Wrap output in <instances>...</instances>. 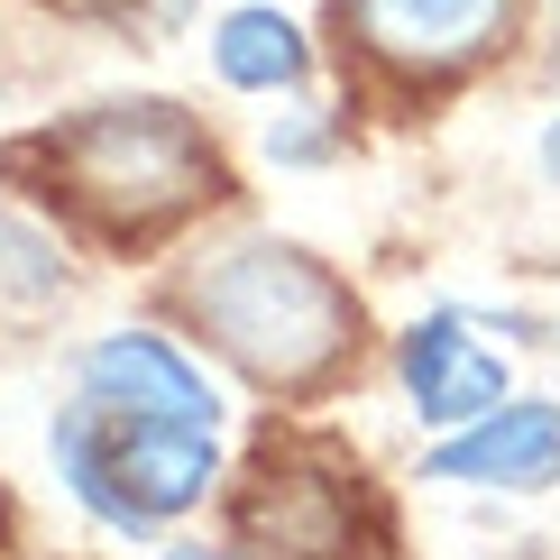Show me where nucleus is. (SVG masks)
Masks as SVG:
<instances>
[{
	"mask_svg": "<svg viewBox=\"0 0 560 560\" xmlns=\"http://www.w3.org/2000/svg\"><path fill=\"white\" fill-rule=\"evenodd\" d=\"M156 560H230V551H202V542H175V551H156Z\"/></svg>",
	"mask_w": 560,
	"mask_h": 560,
	"instance_id": "11",
	"label": "nucleus"
},
{
	"mask_svg": "<svg viewBox=\"0 0 560 560\" xmlns=\"http://www.w3.org/2000/svg\"><path fill=\"white\" fill-rule=\"evenodd\" d=\"M184 313L258 386H313L359 331V303L340 294V276L285 240H240L221 258H202L184 276Z\"/></svg>",
	"mask_w": 560,
	"mask_h": 560,
	"instance_id": "1",
	"label": "nucleus"
},
{
	"mask_svg": "<svg viewBox=\"0 0 560 560\" xmlns=\"http://www.w3.org/2000/svg\"><path fill=\"white\" fill-rule=\"evenodd\" d=\"M542 175H551V184H560V120H551V129H542Z\"/></svg>",
	"mask_w": 560,
	"mask_h": 560,
	"instance_id": "10",
	"label": "nucleus"
},
{
	"mask_svg": "<svg viewBox=\"0 0 560 560\" xmlns=\"http://www.w3.org/2000/svg\"><path fill=\"white\" fill-rule=\"evenodd\" d=\"M56 478L92 524L148 533L212 497L221 478V423H184V413H120V405H74L56 413Z\"/></svg>",
	"mask_w": 560,
	"mask_h": 560,
	"instance_id": "2",
	"label": "nucleus"
},
{
	"mask_svg": "<svg viewBox=\"0 0 560 560\" xmlns=\"http://www.w3.org/2000/svg\"><path fill=\"white\" fill-rule=\"evenodd\" d=\"M212 74L230 92H294L313 74V46L285 10H267V0H240V10H221L212 28Z\"/></svg>",
	"mask_w": 560,
	"mask_h": 560,
	"instance_id": "8",
	"label": "nucleus"
},
{
	"mask_svg": "<svg viewBox=\"0 0 560 560\" xmlns=\"http://www.w3.org/2000/svg\"><path fill=\"white\" fill-rule=\"evenodd\" d=\"M551 83H560V28H551Z\"/></svg>",
	"mask_w": 560,
	"mask_h": 560,
	"instance_id": "12",
	"label": "nucleus"
},
{
	"mask_svg": "<svg viewBox=\"0 0 560 560\" xmlns=\"http://www.w3.org/2000/svg\"><path fill=\"white\" fill-rule=\"evenodd\" d=\"M340 19L368 37V56L413 65V74H451L487 56L515 19V0H340Z\"/></svg>",
	"mask_w": 560,
	"mask_h": 560,
	"instance_id": "4",
	"label": "nucleus"
},
{
	"mask_svg": "<svg viewBox=\"0 0 560 560\" xmlns=\"http://www.w3.org/2000/svg\"><path fill=\"white\" fill-rule=\"evenodd\" d=\"M423 478L441 487H551L560 478V413L533 395H505L497 413L459 423L441 451L423 459Z\"/></svg>",
	"mask_w": 560,
	"mask_h": 560,
	"instance_id": "6",
	"label": "nucleus"
},
{
	"mask_svg": "<svg viewBox=\"0 0 560 560\" xmlns=\"http://www.w3.org/2000/svg\"><path fill=\"white\" fill-rule=\"evenodd\" d=\"M83 395L92 405H120V413H184V423H221V395L184 359L175 340L156 331H102L83 349Z\"/></svg>",
	"mask_w": 560,
	"mask_h": 560,
	"instance_id": "7",
	"label": "nucleus"
},
{
	"mask_svg": "<svg viewBox=\"0 0 560 560\" xmlns=\"http://www.w3.org/2000/svg\"><path fill=\"white\" fill-rule=\"evenodd\" d=\"M267 156H276V166H313V156H331V120H313V110H303V120L267 129Z\"/></svg>",
	"mask_w": 560,
	"mask_h": 560,
	"instance_id": "9",
	"label": "nucleus"
},
{
	"mask_svg": "<svg viewBox=\"0 0 560 560\" xmlns=\"http://www.w3.org/2000/svg\"><path fill=\"white\" fill-rule=\"evenodd\" d=\"M56 156H65V175H74V194L102 221H120V230L175 221L184 202H202L221 184L212 138L184 120L175 102H102L92 120L65 129Z\"/></svg>",
	"mask_w": 560,
	"mask_h": 560,
	"instance_id": "3",
	"label": "nucleus"
},
{
	"mask_svg": "<svg viewBox=\"0 0 560 560\" xmlns=\"http://www.w3.org/2000/svg\"><path fill=\"white\" fill-rule=\"evenodd\" d=\"M395 377H405V405L423 413V423H441V432H459V423H478V413L505 405V359L487 340H469L459 313L413 322L405 349H395Z\"/></svg>",
	"mask_w": 560,
	"mask_h": 560,
	"instance_id": "5",
	"label": "nucleus"
}]
</instances>
